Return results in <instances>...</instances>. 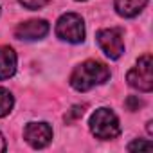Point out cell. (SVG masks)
I'll list each match as a JSON object with an SVG mask.
<instances>
[{
	"instance_id": "cell-1",
	"label": "cell",
	"mask_w": 153,
	"mask_h": 153,
	"mask_svg": "<svg viewBox=\"0 0 153 153\" xmlns=\"http://www.w3.org/2000/svg\"><path fill=\"white\" fill-rule=\"evenodd\" d=\"M110 79V68L97 59H87L79 63L72 72L68 83L74 90L78 92H88L94 87H99Z\"/></svg>"
},
{
	"instance_id": "cell-2",
	"label": "cell",
	"mask_w": 153,
	"mask_h": 153,
	"mask_svg": "<svg viewBox=\"0 0 153 153\" xmlns=\"http://www.w3.org/2000/svg\"><path fill=\"white\" fill-rule=\"evenodd\" d=\"M90 131L99 140H112L121 133V123L119 117L110 108H97L90 115Z\"/></svg>"
},
{
	"instance_id": "cell-3",
	"label": "cell",
	"mask_w": 153,
	"mask_h": 153,
	"mask_svg": "<svg viewBox=\"0 0 153 153\" xmlns=\"http://www.w3.org/2000/svg\"><path fill=\"white\" fill-rule=\"evenodd\" d=\"M126 81L131 88L139 92H151L153 90V59L151 54H144L137 59L135 67L128 70Z\"/></svg>"
},
{
	"instance_id": "cell-4",
	"label": "cell",
	"mask_w": 153,
	"mask_h": 153,
	"mask_svg": "<svg viewBox=\"0 0 153 153\" xmlns=\"http://www.w3.org/2000/svg\"><path fill=\"white\" fill-rule=\"evenodd\" d=\"M56 36L67 43H81L85 40V22L76 13H65L56 22Z\"/></svg>"
},
{
	"instance_id": "cell-5",
	"label": "cell",
	"mask_w": 153,
	"mask_h": 153,
	"mask_svg": "<svg viewBox=\"0 0 153 153\" xmlns=\"http://www.w3.org/2000/svg\"><path fill=\"white\" fill-rule=\"evenodd\" d=\"M101 51L110 58V59H119L124 52V36H123V29L119 27H106L97 31L96 36Z\"/></svg>"
},
{
	"instance_id": "cell-6",
	"label": "cell",
	"mask_w": 153,
	"mask_h": 153,
	"mask_svg": "<svg viewBox=\"0 0 153 153\" xmlns=\"http://www.w3.org/2000/svg\"><path fill=\"white\" fill-rule=\"evenodd\" d=\"M24 139L25 142L34 148V149H43L51 144L52 140V128L49 123H27L25 128H24Z\"/></svg>"
},
{
	"instance_id": "cell-7",
	"label": "cell",
	"mask_w": 153,
	"mask_h": 153,
	"mask_svg": "<svg viewBox=\"0 0 153 153\" xmlns=\"http://www.w3.org/2000/svg\"><path fill=\"white\" fill-rule=\"evenodd\" d=\"M49 22L42 20V18H34V20H27L16 25L15 29V36L18 40L24 42H36V40H43L49 34Z\"/></svg>"
},
{
	"instance_id": "cell-8",
	"label": "cell",
	"mask_w": 153,
	"mask_h": 153,
	"mask_svg": "<svg viewBox=\"0 0 153 153\" xmlns=\"http://www.w3.org/2000/svg\"><path fill=\"white\" fill-rule=\"evenodd\" d=\"M16 52L9 45H0V81L9 79L16 72Z\"/></svg>"
},
{
	"instance_id": "cell-9",
	"label": "cell",
	"mask_w": 153,
	"mask_h": 153,
	"mask_svg": "<svg viewBox=\"0 0 153 153\" xmlns=\"http://www.w3.org/2000/svg\"><path fill=\"white\" fill-rule=\"evenodd\" d=\"M146 4H148V0H114V7H115L117 15L123 18L137 16L139 13H142Z\"/></svg>"
},
{
	"instance_id": "cell-10",
	"label": "cell",
	"mask_w": 153,
	"mask_h": 153,
	"mask_svg": "<svg viewBox=\"0 0 153 153\" xmlns=\"http://www.w3.org/2000/svg\"><path fill=\"white\" fill-rule=\"evenodd\" d=\"M13 106H15V97H13V94H11L7 88L0 87V117L9 115L11 110H13Z\"/></svg>"
},
{
	"instance_id": "cell-11",
	"label": "cell",
	"mask_w": 153,
	"mask_h": 153,
	"mask_svg": "<svg viewBox=\"0 0 153 153\" xmlns=\"http://www.w3.org/2000/svg\"><path fill=\"white\" fill-rule=\"evenodd\" d=\"M142 149H146V151L153 149V142L151 140H144V139H135L133 142L128 144V151H142Z\"/></svg>"
},
{
	"instance_id": "cell-12",
	"label": "cell",
	"mask_w": 153,
	"mask_h": 153,
	"mask_svg": "<svg viewBox=\"0 0 153 153\" xmlns=\"http://www.w3.org/2000/svg\"><path fill=\"white\" fill-rule=\"evenodd\" d=\"M18 2L25 7V9H42L43 6L49 4V0H18Z\"/></svg>"
},
{
	"instance_id": "cell-13",
	"label": "cell",
	"mask_w": 153,
	"mask_h": 153,
	"mask_svg": "<svg viewBox=\"0 0 153 153\" xmlns=\"http://www.w3.org/2000/svg\"><path fill=\"white\" fill-rule=\"evenodd\" d=\"M85 114V106H79V105H76V106H72V110L65 115V121L67 123H70V121H74V119H78V117H81Z\"/></svg>"
},
{
	"instance_id": "cell-14",
	"label": "cell",
	"mask_w": 153,
	"mask_h": 153,
	"mask_svg": "<svg viewBox=\"0 0 153 153\" xmlns=\"http://www.w3.org/2000/svg\"><path fill=\"white\" fill-rule=\"evenodd\" d=\"M126 105H128V110H131V112H135V110H139V106H142L144 103L139 99V97H135V96H131V97H128L126 99Z\"/></svg>"
},
{
	"instance_id": "cell-15",
	"label": "cell",
	"mask_w": 153,
	"mask_h": 153,
	"mask_svg": "<svg viewBox=\"0 0 153 153\" xmlns=\"http://www.w3.org/2000/svg\"><path fill=\"white\" fill-rule=\"evenodd\" d=\"M6 151V140H4V135L0 133V153Z\"/></svg>"
},
{
	"instance_id": "cell-16",
	"label": "cell",
	"mask_w": 153,
	"mask_h": 153,
	"mask_svg": "<svg viewBox=\"0 0 153 153\" xmlns=\"http://www.w3.org/2000/svg\"><path fill=\"white\" fill-rule=\"evenodd\" d=\"M148 133H149V135H151V133H153V128H151V121H149V123H148Z\"/></svg>"
},
{
	"instance_id": "cell-17",
	"label": "cell",
	"mask_w": 153,
	"mask_h": 153,
	"mask_svg": "<svg viewBox=\"0 0 153 153\" xmlns=\"http://www.w3.org/2000/svg\"><path fill=\"white\" fill-rule=\"evenodd\" d=\"M76 2H85V0H76Z\"/></svg>"
}]
</instances>
